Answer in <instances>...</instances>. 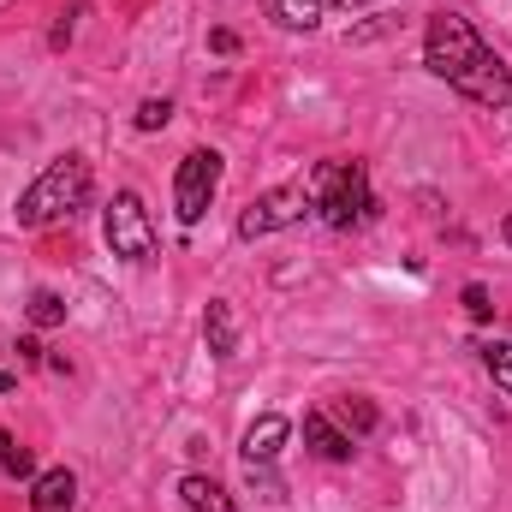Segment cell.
<instances>
[{"instance_id":"cell-1","label":"cell","mask_w":512,"mask_h":512,"mask_svg":"<svg viewBox=\"0 0 512 512\" xmlns=\"http://www.w3.org/2000/svg\"><path fill=\"white\" fill-rule=\"evenodd\" d=\"M423 66L459 90L465 102H483V108H512V72L507 60L459 18V12H435L429 30H423Z\"/></svg>"},{"instance_id":"cell-2","label":"cell","mask_w":512,"mask_h":512,"mask_svg":"<svg viewBox=\"0 0 512 512\" xmlns=\"http://www.w3.org/2000/svg\"><path fill=\"white\" fill-rule=\"evenodd\" d=\"M84 203H90V161L84 155H60L24 185L12 215H18V227H54V221H72Z\"/></svg>"},{"instance_id":"cell-3","label":"cell","mask_w":512,"mask_h":512,"mask_svg":"<svg viewBox=\"0 0 512 512\" xmlns=\"http://www.w3.org/2000/svg\"><path fill=\"white\" fill-rule=\"evenodd\" d=\"M310 209L334 227V233H352L376 215V197H370V173L364 161H322L310 173Z\"/></svg>"},{"instance_id":"cell-4","label":"cell","mask_w":512,"mask_h":512,"mask_svg":"<svg viewBox=\"0 0 512 512\" xmlns=\"http://www.w3.org/2000/svg\"><path fill=\"white\" fill-rule=\"evenodd\" d=\"M102 233H108V251L126 256V262H149L155 256V227H149V209L137 191H114L108 215H102Z\"/></svg>"},{"instance_id":"cell-5","label":"cell","mask_w":512,"mask_h":512,"mask_svg":"<svg viewBox=\"0 0 512 512\" xmlns=\"http://www.w3.org/2000/svg\"><path fill=\"white\" fill-rule=\"evenodd\" d=\"M215 191H221V155H215V149H191V155L179 161V179H173V209H179V221L197 227V221L209 215Z\"/></svg>"},{"instance_id":"cell-6","label":"cell","mask_w":512,"mask_h":512,"mask_svg":"<svg viewBox=\"0 0 512 512\" xmlns=\"http://www.w3.org/2000/svg\"><path fill=\"white\" fill-rule=\"evenodd\" d=\"M310 215V185H274L239 215V239H268L280 227H298Z\"/></svg>"},{"instance_id":"cell-7","label":"cell","mask_w":512,"mask_h":512,"mask_svg":"<svg viewBox=\"0 0 512 512\" xmlns=\"http://www.w3.org/2000/svg\"><path fill=\"white\" fill-rule=\"evenodd\" d=\"M304 447H316L328 465H346V459L358 453V447H352V435H340L328 411H304Z\"/></svg>"},{"instance_id":"cell-8","label":"cell","mask_w":512,"mask_h":512,"mask_svg":"<svg viewBox=\"0 0 512 512\" xmlns=\"http://www.w3.org/2000/svg\"><path fill=\"white\" fill-rule=\"evenodd\" d=\"M286 435H292V423L286 417H256L251 429H245V465H274L280 459V447H286Z\"/></svg>"},{"instance_id":"cell-9","label":"cell","mask_w":512,"mask_h":512,"mask_svg":"<svg viewBox=\"0 0 512 512\" xmlns=\"http://www.w3.org/2000/svg\"><path fill=\"white\" fill-rule=\"evenodd\" d=\"M72 501H78V477H72L66 465L42 471V477H36V489H30V507H36V512H72Z\"/></svg>"},{"instance_id":"cell-10","label":"cell","mask_w":512,"mask_h":512,"mask_svg":"<svg viewBox=\"0 0 512 512\" xmlns=\"http://www.w3.org/2000/svg\"><path fill=\"white\" fill-rule=\"evenodd\" d=\"M203 340H209L215 358H233V346H239V322H233V304H227V298H215V304L203 310Z\"/></svg>"},{"instance_id":"cell-11","label":"cell","mask_w":512,"mask_h":512,"mask_svg":"<svg viewBox=\"0 0 512 512\" xmlns=\"http://www.w3.org/2000/svg\"><path fill=\"white\" fill-rule=\"evenodd\" d=\"M179 501L191 512H239L227 501V489L215 483V477H203V471H191V477H179Z\"/></svg>"},{"instance_id":"cell-12","label":"cell","mask_w":512,"mask_h":512,"mask_svg":"<svg viewBox=\"0 0 512 512\" xmlns=\"http://www.w3.org/2000/svg\"><path fill=\"white\" fill-rule=\"evenodd\" d=\"M262 12H268L280 30H316L322 12H328V0H262Z\"/></svg>"},{"instance_id":"cell-13","label":"cell","mask_w":512,"mask_h":512,"mask_svg":"<svg viewBox=\"0 0 512 512\" xmlns=\"http://www.w3.org/2000/svg\"><path fill=\"white\" fill-rule=\"evenodd\" d=\"M24 316H30V328H60V322H66V298L48 292V286H36L30 304H24Z\"/></svg>"},{"instance_id":"cell-14","label":"cell","mask_w":512,"mask_h":512,"mask_svg":"<svg viewBox=\"0 0 512 512\" xmlns=\"http://www.w3.org/2000/svg\"><path fill=\"white\" fill-rule=\"evenodd\" d=\"M483 370L495 376V387H507V393H512V340H495V346H483Z\"/></svg>"},{"instance_id":"cell-15","label":"cell","mask_w":512,"mask_h":512,"mask_svg":"<svg viewBox=\"0 0 512 512\" xmlns=\"http://www.w3.org/2000/svg\"><path fill=\"white\" fill-rule=\"evenodd\" d=\"M0 471H6V477H30V453H24L6 429H0Z\"/></svg>"},{"instance_id":"cell-16","label":"cell","mask_w":512,"mask_h":512,"mask_svg":"<svg viewBox=\"0 0 512 512\" xmlns=\"http://www.w3.org/2000/svg\"><path fill=\"white\" fill-rule=\"evenodd\" d=\"M167 120H173V102H167V96H149V102L137 108V131H161Z\"/></svg>"},{"instance_id":"cell-17","label":"cell","mask_w":512,"mask_h":512,"mask_svg":"<svg viewBox=\"0 0 512 512\" xmlns=\"http://www.w3.org/2000/svg\"><path fill=\"white\" fill-rule=\"evenodd\" d=\"M340 411L358 423V435H370V429H376V405H370V399H340Z\"/></svg>"},{"instance_id":"cell-18","label":"cell","mask_w":512,"mask_h":512,"mask_svg":"<svg viewBox=\"0 0 512 512\" xmlns=\"http://www.w3.org/2000/svg\"><path fill=\"white\" fill-rule=\"evenodd\" d=\"M465 310H471L477 322H489V316H495V304H489V292H483V286H465Z\"/></svg>"},{"instance_id":"cell-19","label":"cell","mask_w":512,"mask_h":512,"mask_svg":"<svg viewBox=\"0 0 512 512\" xmlns=\"http://www.w3.org/2000/svg\"><path fill=\"white\" fill-rule=\"evenodd\" d=\"M209 48H215V54H233V48H239V36H233V30H215V36H209Z\"/></svg>"},{"instance_id":"cell-20","label":"cell","mask_w":512,"mask_h":512,"mask_svg":"<svg viewBox=\"0 0 512 512\" xmlns=\"http://www.w3.org/2000/svg\"><path fill=\"white\" fill-rule=\"evenodd\" d=\"M328 6H370V0H328Z\"/></svg>"},{"instance_id":"cell-21","label":"cell","mask_w":512,"mask_h":512,"mask_svg":"<svg viewBox=\"0 0 512 512\" xmlns=\"http://www.w3.org/2000/svg\"><path fill=\"white\" fill-rule=\"evenodd\" d=\"M507 245H512V215H507Z\"/></svg>"}]
</instances>
